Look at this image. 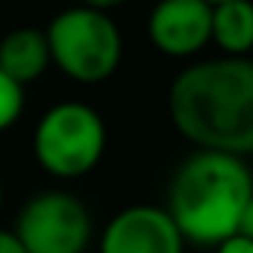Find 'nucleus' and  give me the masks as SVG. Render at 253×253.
I'll use <instances>...</instances> for the list:
<instances>
[{"label": "nucleus", "instance_id": "14", "mask_svg": "<svg viewBox=\"0 0 253 253\" xmlns=\"http://www.w3.org/2000/svg\"><path fill=\"white\" fill-rule=\"evenodd\" d=\"M126 0H80V6H88V9H100V12H109V9H118L124 6Z\"/></svg>", "mask_w": 253, "mask_h": 253}, {"label": "nucleus", "instance_id": "12", "mask_svg": "<svg viewBox=\"0 0 253 253\" xmlns=\"http://www.w3.org/2000/svg\"><path fill=\"white\" fill-rule=\"evenodd\" d=\"M236 233L245 236V239H253V194L248 197V203H245V209H242V215H239Z\"/></svg>", "mask_w": 253, "mask_h": 253}, {"label": "nucleus", "instance_id": "5", "mask_svg": "<svg viewBox=\"0 0 253 253\" xmlns=\"http://www.w3.org/2000/svg\"><path fill=\"white\" fill-rule=\"evenodd\" d=\"M91 233L85 203L59 189L30 197L15 221V236L27 253H85Z\"/></svg>", "mask_w": 253, "mask_h": 253}, {"label": "nucleus", "instance_id": "9", "mask_svg": "<svg viewBox=\"0 0 253 253\" xmlns=\"http://www.w3.org/2000/svg\"><path fill=\"white\" fill-rule=\"evenodd\" d=\"M209 42L224 56H251L253 0H221V3H212Z\"/></svg>", "mask_w": 253, "mask_h": 253}, {"label": "nucleus", "instance_id": "1", "mask_svg": "<svg viewBox=\"0 0 253 253\" xmlns=\"http://www.w3.org/2000/svg\"><path fill=\"white\" fill-rule=\"evenodd\" d=\"M168 115L197 150L253 156V59L218 56L183 68L168 88Z\"/></svg>", "mask_w": 253, "mask_h": 253}, {"label": "nucleus", "instance_id": "3", "mask_svg": "<svg viewBox=\"0 0 253 253\" xmlns=\"http://www.w3.org/2000/svg\"><path fill=\"white\" fill-rule=\"evenodd\" d=\"M44 36L50 47V65L83 85L109 80L124 59L121 30L109 12L100 9L71 6L44 27Z\"/></svg>", "mask_w": 253, "mask_h": 253}, {"label": "nucleus", "instance_id": "15", "mask_svg": "<svg viewBox=\"0 0 253 253\" xmlns=\"http://www.w3.org/2000/svg\"><path fill=\"white\" fill-rule=\"evenodd\" d=\"M0 209H3V183H0Z\"/></svg>", "mask_w": 253, "mask_h": 253}, {"label": "nucleus", "instance_id": "4", "mask_svg": "<svg viewBox=\"0 0 253 253\" xmlns=\"http://www.w3.org/2000/svg\"><path fill=\"white\" fill-rule=\"evenodd\" d=\"M36 162L56 180H80L91 174L106 153L103 115L83 103L62 100L50 106L33 132Z\"/></svg>", "mask_w": 253, "mask_h": 253}, {"label": "nucleus", "instance_id": "10", "mask_svg": "<svg viewBox=\"0 0 253 253\" xmlns=\"http://www.w3.org/2000/svg\"><path fill=\"white\" fill-rule=\"evenodd\" d=\"M24 85L18 80H12L6 71H0V132H6L9 126H15L24 115Z\"/></svg>", "mask_w": 253, "mask_h": 253}, {"label": "nucleus", "instance_id": "6", "mask_svg": "<svg viewBox=\"0 0 253 253\" xmlns=\"http://www.w3.org/2000/svg\"><path fill=\"white\" fill-rule=\"evenodd\" d=\"M100 253H183L186 239L165 206L135 203L115 212L100 233Z\"/></svg>", "mask_w": 253, "mask_h": 253}, {"label": "nucleus", "instance_id": "11", "mask_svg": "<svg viewBox=\"0 0 253 253\" xmlns=\"http://www.w3.org/2000/svg\"><path fill=\"white\" fill-rule=\"evenodd\" d=\"M212 253H253V239H245V236H230L224 242H218Z\"/></svg>", "mask_w": 253, "mask_h": 253}, {"label": "nucleus", "instance_id": "17", "mask_svg": "<svg viewBox=\"0 0 253 253\" xmlns=\"http://www.w3.org/2000/svg\"><path fill=\"white\" fill-rule=\"evenodd\" d=\"M251 59H253V50H251Z\"/></svg>", "mask_w": 253, "mask_h": 253}, {"label": "nucleus", "instance_id": "8", "mask_svg": "<svg viewBox=\"0 0 253 253\" xmlns=\"http://www.w3.org/2000/svg\"><path fill=\"white\" fill-rule=\"evenodd\" d=\"M50 68L47 36L39 27H18L0 39V71H6L21 85L36 83Z\"/></svg>", "mask_w": 253, "mask_h": 253}, {"label": "nucleus", "instance_id": "7", "mask_svg": "<svg viewBox=\"0 0 253 253\" xmlns=\"http://www.w3.org/2000/svg\"><path fill=\"white\" fill-rule=\"evenodd\" d=\"M209 24L212 3L206 0H159L147 15V39L159 53L189 59L209 44Z\"/></svg>", "mask_w": 253, "mask_h": 253}, {"label": "nucleus", "instance_id": "16", "mask_svg": "<svg viewBox=\"0 0 253 253\" xmlns=\"http://www.w3.org/2000/svg\"><path fill=\"white\" fill-rule=\"evenodd\" d=\"M206 3H221V0H206Z\"/></svg>", "mask_w": 253, "mask_h": 253}, {"label": "nucleus", "instance_id": "13", "mask_svg": "<svg viewBox=\"0 0 253 253\" xmlns=\"http://www.w3.org/2000/svg\"><path fill=\"white\" fill-rule=\"evenodd\" d=\"M0 253H27L21 239L15 236V230H3L0 227Z\"/></svg>", "mask_w": 253, "mask_h": 253}, {"label": "nucleus", "instance_id": "2", "mask_svg": "<svg viewBox=\"0 0 253 253\" xmlns=\"http://www.w3.org/2000/svg\"><path fill=\"white\" fill-rule=\"evenodd\" d=\"M251 194L253 171L242 156L194 147L171 177L165 209L186 245L215 248L236 236Z\"/></svg>", "mask_w": 253, "mask_h": 253}]
</instances>
